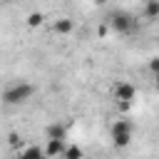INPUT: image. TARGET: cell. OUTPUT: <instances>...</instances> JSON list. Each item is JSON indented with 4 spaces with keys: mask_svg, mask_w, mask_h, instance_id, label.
<instances>
[{
    "mask_svg": "<svg viewBox=\"0 0 159 159\" xmlns=\"http://www.w3.org/2000/svg\"><path fill=\"white\" fill-rule=\"evenodd\" d=\"M32 94H35V87H32L30 82L20 80V82H12V84H7V87L2 89V102H5L7 107H17V104H25Z\"/></svg>",
    "mask_w": 159,
    "mask_h": 159,
    "instance_id": "6da1fadb",
    "label": "cell"
},
{
    "mask_svg": "<svg viewBox=\"0 0 159 159\" xmlns=\"http://www.w3.org/2000/svg\"><path fill=\"white\" fill-rule=\"evenodd\" d=\"M107 27L117 35H132L137 30V20L124 10H114V12L107 15Z\"/></svg>",
    "mask_w": 159,
    "mask_h": 159,
    "instance_id": "7a4b0ae2",
    "label": "cell"
},
{
    "mask_svg": "<svg viewBox=\"0 0 159 159\" xmlns=\"http://www.w3.org/2000/svg\"><path fill=\"white\" fill-rule=\"evenodd\" d=\"M114 97H117V102H134L137 87L132 82H117L114 84Z\"/></svg>",
    "mask_w": 159,
    "mask_h": 159,
    "instance_id": "3957f363",
    "label": "cell"
},
{
    "mask_svg": "<svg viewBox=\"0 0 159 159\" xmlns=\"http://www.w3.org/2000/svg\"><path fill=\"white\" fill-rule=\"evenodd\" d=\"M62 149H65V139H47L45 144V157H62Z\"/></svg>",
    "mask_w": 159,
    "mask_h": 159,
    "instance_id": "277c9868",
    "label": "cell"
},
{
    "mask_svg": "<svg viewBox=\"0 0 159 159\" xmlns=\"http://www.w3.org/2000/svg\"><path fill=\"white\" fill-rule=\"evenodd\" d=\"M45 137H47V139H65V137H67V129H65V124H60V122H52V124H47V129H45Z\"/></svg>",
    "mask_w": 159,
    "mask_h": 159,
    "instance_id": "5b68a950",
    "label": "cell"
},
{
    "mask_svg": "<svg viewBox=\"0 0 159 159\" xmlns=\"http://www.w3.org/2000/svg\"><path fill=\"white\" fill-rule=\"evenodd\" d=\"M72 27H75V22H72L70 17H60V20L55 22V32H57V35H70Z\"/></svg>",
    "mask_w": 159,
    "mask_h": 159,
    "instance_id": "8992f818",
    "label": "cell"
},
{
    "mask_svg": "<svg viewBox=\"0 0 159 159\" xmlns=\"http://www.w3.org/2000/svg\"><path fill=\"white\" fill-rule=\"evenodd\" d=\"M144 17H147V20L159 17V0H147V2H144Z\"/></svg>",
    "mask_w": 159,
    "mask_h": 159,
    "instance_id": "52a82bcc",
    "label": "cell"
},
{
    "mask_svg": "<svg viewBox=\"0 0 159 159\" xmlns=\"http://www.w3.org/2000/svg\"><path fill=\"white\" fill-rule=\"evenodd\" d=\"M132 134H134V132H114V134H112L114 147H127V144L132 142Z\"/></svg>",
    "mask_w": 159,
    "mask_h": 159,
    "instance_id": "ba28073f",
    "label": "cell"
},
{
    "mask_svg": "<svg viewBox=\"0 0 159 159\" xmlns=\"http://www.w3.org/2000/svg\"><path fill=\"white\" fill-rule=\"evenodd\" d=\"M109 132H112V134H114V132H134V124H132L129 119H117Z\"/></svg>",
    "mask_w": 159,
    "mask_h": 159,
    "instance_id": "9c48e42d",
    "label": "cell"
},
{
    "mask_svg": "<svg viewBox=\"0 0 159 159\" xmlns=\"http://www.w3.org/2000/svg\"><path fill=\"white\" fill-rule=\"evenodd\" d=\"M62 157H65V159H80V157H82V149H80L77 144L65 147V149H62Z\"/></svg>",
    "mask_w": 159,
    "mask_h": 159,
    "instance_id": "30bf717a",
    "label": "cell"
},
{
    "mask_svg": "<svg viewBox=\"0 0 159 159\" xmlns=\"http://www.w3.org/2000/svg\"><path fill=\"white\" fill-rule=\"evenodd\" d=\"M45 22V15L42 12H30L27 15V27H40Z\"/></svg>",
    "mask_w": 159,
    "mask_h": 159,
    "instance_id": "8fae6325",
    "label": "cell"
},
{
    "mask_svg": "<svg viewBox=\"0 0 159 159\" xmlns=\"http://www.w3.org/2000/svg\"><path fill=\"white\" fill-rule=\"evenodd\" d=\"M17 154L25 159V157H42L45 152H42L40 147H25V149H17Z\"/></svg>",
    "mask_w": 159,
    "mask_h": 159,
    "instance_id": "7c38bea8",
    "label": "cell"
},
{
    "mask_svg": "<svg viewBox=\"0 0 159 159\" xmlns=\"http://www.w3.org/2000/svg\"><path fill=\"white\" fill-rule=\"evenodd\" d=\"M7 142H10V147H12L15 152H17V149H22V137H20L17 132H10V134H7Z\"/></svg>",
    "mask_w": 159,
    "mask_h": 159,
    "instance_id": "4fadbf2b",
    "label": "cell"
},
{
    "mask_svg": "<svg viewBox=\"0 0 159 159\" xmlns=\"http://www.w3.org/2000/svg\"><path fill=\"white\" fill-rule=\"evenodd\" d=\"M149 70H152V75H157V72H159V57L149 60Z\"/></svg>",
    "mask_w": 159,
    "mask_h": 159,
    "instance_id": "5bb4252c",
    "label": "cell"
},
{
    "mask_svg": "<svg viewBox=\"0 0 159 159\" xmlns=\"http://www.w3.org/2000/svg\"><path fill=\"white\" fill-rule=\"evenodd\" d=\"M107 30H109V27H107V25H102V27H97V35L102 37V35H107Z\"/></svg>",
    "mask_w": 159,
    "mask_h": 159,
    "instance_id": "9a60e30c",
    "label": "cell"
},
{
    "mask_svg": "<svg viewBox=\"0 0 159 159\" xmlns=\"http://www.w3.org/2000/svg\"><path fill=\"white\" fill-rule=\"evenodd\" d=\"M154 87H157V89H159V72H157V75H154Z\"/></svg>",
    "mask_w": 159,
    "mask_h": 159,
    "instance_id": "2e32d148",
    "label": "cell"
},
{
    "mask_svg": "<svg viewBox=\"0 0 159 159\" xmlns=\"http://www.w3.org/2000/svg\"><path fill=\"white\" fill-rule=\"evenodd\" d=\"M94 2H97V5H102V2H107V0H94Z\"/></svg>",
    "mask_w": 159,
    "mask_h": 159,
    "instance_id": "e0dca14e",
    "label": "cell"
},
{
    "mask_svg": "<svg viewBox=\"0 0 159 159\" xmlns=\"http://www.w3.org/2000/svg\"><path fill=\"white\" fill-rule=\"evenodd\" d=\"M7 2H10V0H7Z\"/></svg>",
    "mask_w": 159,
    "mask_h": 159,
    "instance_id": "ac0fdd59",
    "label": "cell"
}]
</instances>
